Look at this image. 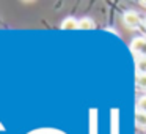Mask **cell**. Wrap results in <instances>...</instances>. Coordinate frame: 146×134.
Segmentation results:
<instances>
[{"mask_svg":"<svg viewBox=\"0 0 146 134\" xmlns=\"http://www.w3.org/2000/svg\"><path fill=\"white\" fill-rule=\"evenodd\" d=\"M123 22L124 25L127 27V29L130 30H135L140 27V24H141V19H140L138 13H135V11H126V13L123 14Z\"/></svg>","mask_w":146,"mask_h":134,"instance_id":"6da1fadb","label":"cell"},{"mask_svg":"<svg viewBox=\"0 0 146 134\" xmlns=\"http://www.w3.org/2000/svg\"><path fill=\"white\" fill-rule=\"evenodd\" d=\"M130 51L133 54H138L141 57H146V38L143 36H137L130 41Z\"/></svg>","mask_w":146,"mask_h":134,"instance_id":"7a4b0ae2","label":"cell"},{"mask_svg":"<svg viewBox=\"0 0 146 134\" xmlns=\"http://www.w3.org/2000/svg\"><path fill=\"white\" fill-rule=\"evenodd\" d=\"M61 29L63 30H76L79 29V21L76 17H66V19L61 22Z\"/></svg>","mask_w":146,"mask_h":134,"instance_id":"3957f363","label":"cell"},{"mask_svg":"<svg viewBox=\"0 0 146 134\" xmlns=\"http://www.w3.org/2000/svg\"><path fill=\"white\" fill-rule=\"evenodd\" d=\"M135 123H137L138 128L146 129V112H143V111H137L135 112Z\"/></svg>","mask_w":146,"mask_h":134,"instance_id":"277c9868","label":"cell"},{"mask_svg":"<svg viewBox=\"0 0 146 134\" xmlns=\"http://www.w3.org/2000/svg\"><path fill=\"white\" fill-rule=\"evenodd\" d=\"M79 29L91 30V29H94V22H93V19H90V17H83V19L79 21Z\"/></svg>","mask_w":146,"mask_h":134,"instance_id":"5b68a950","label":"cell"},{"mask_svg":"<svg viewBox=\"0 0 146 134\" xmlns=\"http://www.w3.org/2000/svg\"><path fill=\"white\" fill-rule=\"evenodd\" d=\"M137 74H146V57L137 60Z\"/></svg>","mask_w":146,"mask_h":134,"instance_id":"8992f818","label":"cell"},{"mask_svg":"<svg viewBox=\"0 0 146 134\" xmlns=\"http://www.w3.org/2000/svg\"><path fill=\"white\" fill-rule=\"evenodd\" d=\"M135 80H137V85H138V87L146 88V74H137Z\"/></svg>","mask_w":146,"mask_h":134,"instance_id":"52a82bcc","label":"cell"},{"mask_svg":"<svg viewBox=\"0 0 146 134\" xmlns=\"http://www.w3.org/2000/svg\"><path fill=\"white\" fill-rule=\"evenodd\" d=\"M137 107H138V111L146 112V95L141 96V98L138 99V103H137Z\"/></svg>","mask_w":146,"mask_h":134,"instance_id":"ba28073f","label":"cell"},{"mask_svg":"<svg viewBox=\"0 0 146 134\" xmlns=\"http://www.w3.org/2000/svg\"><path fill=\"white\" fill-rule=\"evenodd\" d=\"M140 3H141L143 7H146V0H145V2H140Z\"/></svg>","mask_w":146,"mask_h":134,"instance_id":"9c48e42d","label":"cell"},{"mask_svg":"<svg viewBox=\"0 0 146 134\" xmlns=\"http://www.w3.org/2000/svg\"><path fill=\"white\" fill-rule=\"evenodd\" d=\"M145 27H146V19H145Z\"/></svg>","mask_w":146,"mask_h":134,"instance_id":"30bf717a","label":"cell"}]
</instances>
